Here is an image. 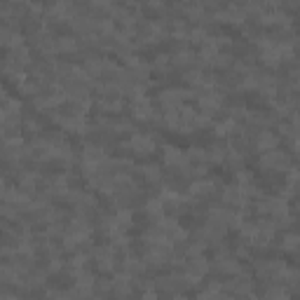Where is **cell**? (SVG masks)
Returning a JSON list of instances; mask_svg holds the SVG:
<instances>
[{
  "instance_id": "cell-1",
  "label": "cell",
  "mask_w": 300,
  "mask_h": 300,
  "mask_svg": "<svg viewBox=\"0 0 300 300\" xmlns=\"http://www.w3.org/2000/svg\"><path fill=\"white\" fill-rule=\"evenodd\" d=\"M97 263H99V267L103 270V272H110L115 267V249L113 247H106V249H99L97 251Z\"/></svg>"
},
{
  "instance_id": "cell-2",
  "label": "cell",
  "mask_w": 300,
  "mask_h": 300,
  "mask_svg": "<svg viewBox=\"0 0 300 300\" xmlns=\"http://www.w3.org/2000/svg\"><path fill=\"white\" fill-rule=\"evenodd\" d=\"M129 148H132L134 152H139V155H146V152H152L155 143H152L150 136H141V134H136V136H132V141H129Z\"/></svg>"
},
{
  "instance_id": "cell-3",
  "label": "cell",
  "mask_w": 300,
  "mask_h": 300,
  "mask_svg": "<svg viewBox=\"0 0 300 300\" xmlns=\"http://www.w3.org/2000/svg\"><path fill=\"white\" fill-rule=\"evenodd\" d=\"M134 113H136L139 120H150L152 117V106H150L148 99L136 97V101H134Z\"/></svg>"
},
{
  "instance_id": "cell-4",
  "label": "cell",
  "mask_w": 300,
  "mask_h": 300,
  "mask_svg": "<svg viewBox=\"0 0 300 300\" xmlns=\"http://www.w3.org/2000/svg\"><path fill=\"white\" fill-rule=\"evenodd\" d=\"M263 164L267 169H282L286 164V157L282 152H277V150H267V155L263 157Z\"/></svg>"
},
{
  "instance_id": "cell-5",
  "label": "cell",
  "mask_w": 300,
  "mask_h": 300,
  "mask_svg": "<svg viewBox=\"0 0 300 300\" xmlns=\"http://www.w3.org/2000/svg\"><path fill=\"white\" fill-rule=\"evenodd\" d=\"M181 99H183V92H178V89H167V92H162L159 101L169 108H176L178 103H181Z\"/></svg>"
},
{
  "instance_id": "cell-6",
  "label": "cell",
  "mask_w": 300,
  "mask_h": 300,
  "mask_svg": "<svg viewBox=\"0 0 300 300\" xmlns=\"http://www.w3.org/2000/svg\"><path fill=\"white\" fill-rule=\"evenodd\" d=\"M218 270L225 274H237L242 267H239V263L232 260V258H221V260H218Z\"/></svg>"
},
{
  "instance_id": "cell-7",
  "label": "cell",
  "mask_w": 300,
  "mask_h": 300,
  "mask_svg": "<svg viewBox=\"0 0 300 300\" xmlns=\"http://www.w3.org/2000/svg\"><path fill=\"white\" fill-rule=\"evenodd\" d=\"M274 143H277V139H274L270 132H260V136H258V148L260 150H272Z\"/></svg>"
},
{
  "instance_id": "cell-8",
  "label": "cell",
  "mask_w": 300,
  "mask_h": 300,
  "mask_svg": "<svg viewBox=\"0 0 300 300\" xmlns=\"http://www.w3.org/2000/svg\"><path fill=\"white\" fill-rule=\"evenodd\" d=\"M211 181H197V183H195L193 188H190V193L193 195H209L211 193Z\"/></svg>"
},
{
  "instance_id": "cell-9",
  "label": "cell",
  "mask_w": 300,
  "mask_h": 300,
  "mask_svg": "<svg viewBox=\"0 0 300 300\" xmlns=\"http://www.w3.org/2000/svg\"><path fill=\"white\" fill-rule=\"evenodd\" d=\"M146 213H148L150 218H162V202H159V200H152V202H148V206H146Z\"/></svg>"
},
{
  "instance_id": "cell-10",
  "label": "cell",
  "mask_w": 300,
  "mask_h": 300,
  "mask_svg": "<svg viewBox=\"0 0 300 300\" xmlns=\"http://www.w3.org/2000/svg\"><path fill=\"white\" fill-rule=\"evenodd\" d=\"M174 63L186 68V66H190V63H193V54H190V52H178L176 56H174Z\"/></svg>"
},
{
  "instance_id": "cell-11",
  "label": "cell",
  "mask_w": 300,
  "mask_h": 300,
  "mask_svg": "<svg viewBox=\"0 0 300 300\" xmlns=\"http://www.w3.org/2000/svg\"><path fill=\"white\" fill-rule=\"evenodd\" d=\"M56 50H61V52H75V40H71V38H59Z\"/></svg>"
},
{
  "instance_id": "cell-12",
  "label": "cell",
  "mask_w": 300,
  "mask_h": 300,
  "mask_svg": "<svg viewBox=\"0 0 300 300\" xmlns=\"http://www.w3.org/2000/svg\"><path fill=\"white\" fill-rule=\"evenodd\" d=\"M232 129H235V122H232V120H228V122H221L218 127H216V134H218V136H230V134H232Z\"/></svg>"
},
{
  "instance_id": "cell-13",
  "label": "cell",
  "mask_w": 300,
  "mask_h": 300,
  "mask_svg": "<svg viewBox=\"0 0 300 300\" xmlns=\"http://www.w3.org/2000/svg\"><path fill=\"white\" fill-rule=\"evenodd\" d=\"M143 176L148 181H159V169L157 167H143Z\"/></svg>"
},
{
  "instance_id": "cell-14",
  "label": "cell",
  "mask_w": 300,
  "mask_h": 300,
  "mask_svg": "<svg viewBox=\"0 0 300 300\" xmlns=\"http://www.w3.org/2000/svg\"><path fill=\"white\" fill-rule=\"evenodd\" d=\"M296 244H298V237L296 235H286L284 237V249L286 251H296Z\"/></svg>"
},
{
  "instance_id": "cell-15",
  "label": "cell",
  "mask_w": 300,
  "mask_h": 300,
  "mask_svg": "<svg viewBox=\"0 0 300 300\" xmlns=\"http://www.w3.org/2000/svg\"><path fill=\"white\" fill-rule=\"evenodd\" d=\"M94 5H99V7H106V5H110V0H92Z\"/></svg>"
}]
</instances>
